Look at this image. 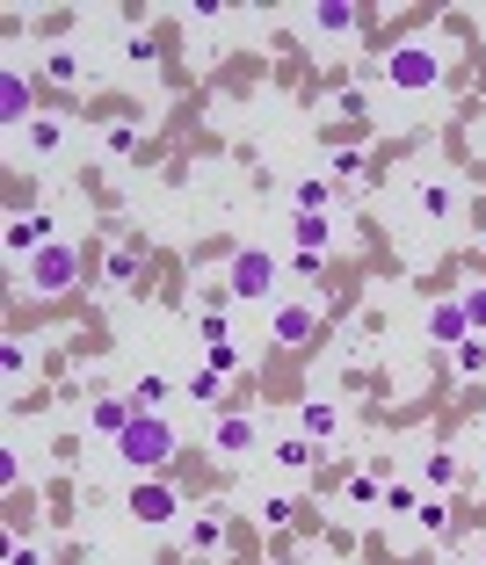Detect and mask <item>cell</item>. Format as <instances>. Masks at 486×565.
<instances>
[{
  "mask_svg": "<svg viewBox=\"0 0 486 565\" xmlns=\"http://www.w3.org/2000/svg\"><path fill=\"white\" fill-rule=\"evenodd\" d=\"M174 457H182V435H174L168 413H139V421L117 435V464L131 471V479H160Z\"/></svg>",
  "mask_w": 486,
  "mask_h": 565,
  "instance_id": "1",
  "label": "cell"
},
{
  "mask_svg": "<svg viewBox=\"0 0 486 565\" xmlns=\"http://www.w3.org/2000/svg\"><path fill=\"white\" fill-rule=\"evenodd\" d=\"M435 80H443V52H435V36H407V44L385 52V87H392V95H429Z\"/></svg>",
  "mask_w": 486,
  "mask_h": 565,
  "instance_id": "2",
  "label": "cell"
},
{
  "mask_svg": "<svg viewBox=\"0 0 486 565\" xmlns=\"http://www.w3.org/2000/svg\"><path fill=\"white\" fill-rule=\"evenodd\" d=\"M80 275H87V254H80L73 240H52L36 261H22V283H30V297H66Z\"/></svg>",
  "mask_w": 486,
  "mask_h": 565,
  "instance_id": "3",
  "label": "cell"
},
{
  "mask_svg": "<svg viewBox=\"0 0 486 565\" xmlns=\"http://www.w3.org/2000/svg\"><path fill=\"white\" fill-rule=\"evenodd\" d=\"M123 514H131L139 530H174V522H182V486H174L168 471H160V479H131Z\"/></svg>",
  "mask_w": 486,
  "mask_h": 565,
  "instance_id": "4",
  "label": "cell"
},
{
  "mask_svg": "<svg viewBox=\"0 0 486 565\" xmlns=\"http://www.w3.org/2000/svg\"><path fill=\"white\" fill-rule=\"evenodd\" d=\"M277 275H283V261L269 254V247H240V254L226 261V283H233V297H240V305L277 297Z\"/></svg>",
  "mask_w": 486,
  "mask_h": 565,
  "instance_id": "5",
  "label": "cell"
},
{
  "mask_svg": "<svg viewBox=\"0 0 486 565\" xmlns=\"http://www.w3.org/2000/svg\"><path fill=\"white\" fill-rule=\"evenodd\" d=\"M52 240H58V218H52V210H15V218H8V232H0V247H8V261H15V269H22V261H36Z\"/></svg>",
  "mask_w": 486,
  "mask_h": 565,
  "instance_id": "6",
  "label": "cell"
},
{
  "mask_svg": "<svg viewBox=\"0 0 486 565\" xmlns=\"http://www.w3.org/2000/svg\"><path fill=\"white\" fill-rule=\"evenodd\" d=\"M36 117H44V109H36V87L22 80L15 66H8V73H0V123H8V131L22 138V131H30Z\"/></svg>",
  "mask_w": 486,
  "mask_h": 565,
  "instance_id": "7",
  "label": "cell"
},
{
  "mask_svg": "<svg viewBox=\"0 0 486 565\" xmlns=\"http://www.w3.org/2000/svg\"><path fill=\"white\" fill-rule=\"evenodd\" d=\"M182 544H190V558H226V508H196L182 522Z\"/></svg>",
  "mask_w": 486,
  "mask_h": 565,
  "instance_id": "8",
  "label": "cell"
},
{
  "mask_svg": "<svg viewBox=\"0 0 486 565\" xmlns=\"http://www.w3.org/2000/svg\"><path fill=\"white\" fill-rule=\"evenodd\" d=\"M210 449H218V457H255L261 449L255 413H218V421H210Z\"/></svg>",
  "mask_w": 486,
  "mask_h": 565,
  "instance_id": "9",
  "label": "cell"
},
{
  "mask_svg": "<svg viewBox=\"0 0 486 565\" xmlns=\"http://www.w3.org/2000/svg\"><path fill=\"white\" fill-rule=\"evenodd\" d=\"M139 275H145V247L139 240H117L102 254V283H109V291H145Z\"/></svg>",
  "mask_w": 486,
  "mask_h": 565,
  "instance_id": "10",
  "label": "cell"
},
{
  "mask_svg": "<svg viewBox=\"0 0 486 565\" xmlns=\"http://www.w3.org/2000/svg\"><path fill=\"white\" fill-rule=\"evenodd\" d=\"M429 341L435 348L472 341V319H465V305H457V297H435V305H429Z\"/></svg>",
  "mask_w": 486,
  "mask_h": 565,
  "instance_id": "11",
  "label": "cell"
},
{
  "mask_svg": "<svg viewBox=\"0 0 486 565\" xmlns=\"http://www.w3.org/2000/svg\"><path fill=\"white\" fill-rule=\"evenodd\" d=\"M298 435L327 449L334 435H342V406H334V399H305V406H298Z\"/></svg>",
  "mask_w": 486,
  "mask_h": 565,
  "instance_id": "12",
  "label": "cell"
},
{
  "mask_svg": "<svg viewBox=\"0 0 486 565\" xmlns=\"http://www.w3.org/2000/svg\"><path fill=\"white\" fill-rule=\"evenodd\" d=\"M131 421H139V406H131L123 392H109V399H95V406H87V428H95V435H109V443H117V435L131 428Z\"/></svg>",
  "mask_w": 486,
  "mask_h": 565,
  "instance_id": "13",
  "label": "cell"
},
{
  "mask_svg": "<svg viewBox=\"0 0 486 565\" xmlns=\"http://www.w3.org/2000/svg\"><path fill=\"white\" fill-rule=\"evenodd\" d=\"M313 334H320V305H283L277 312V341L283 348H313Z\"/></svg>",
  "mask_w": 486,
  "mask_h": 565,
  "instance_id": "14",
  "label": "cell"
},
{
  "mask_svg": "<svg viewBox=\"0 0 486 565\" xmlns=\"http://www.w3.org/2000/svg\"><path fill=\"white\" fill-rule=\"evenodd\" d=\"M269 464H277V471H313L320 464V443H305V435H277V449H269Z\"/></svg>",
  "mask_w": 486,
  "mask_h": 565,
  "instance_id": "15",
  "label": "cell"
},
{
  "mask_svg": "<svg viewBox=\"0 0 486 565\" xmlns=\"http://www.w3.org/2000/svg\"><path fill=\"white\" fill-rule=\"evenodd\" d=\"M291 204H298V218H327L334 210V182L327 174H305V182L291 188Z\"/></svg>",
  "mask_w": 486,
  "mask_h": 565,
  "instance_id": "16",
  "label": "cell"
},
{
  "mask_svg": "<svg viewBox=\"0 0 486 565\" xmlns=\"http://www.w3.org/2000/svg\"><path fill=\"white\" fill-rule=\"evenodd\" d=\"M414 210H421V218H435V225H443V218H457V188L429 174V182L414 188Z\"/></svg>",
  "mask_w": 486,
  "mask_h": 565,
  "instance_id": "17",
  "label": "cell"
},
{
  "mask_svg": "<svg viewBox=\"0 0 486 565\" xmlns=\"http://www.w3.org/2000/svg\"><path fill=\"white\" fill-rule=\"evenodd\" d=\"M123 399H131V406H139V413H160V406H168V399H174V377L145 370V377H131V392H123Z\"/></svg>",
  "mask_w": 486,
  "mask_h": 565,
  "instance_id": "18",
  "label": "cell"
},
{
  "mask_svg": "<svg viewBox=\"0 0 486 565\" xmlns=\"http://www.w3.org/2000/svg\"><path fill=\"white\" fill-rule=\"evenodd\" d=\"M356 22H364V8H348V0H320V8H313V30L320 36H348Z\"/></svg>",
  "mask_w": 486,
  "mask_h": 565,
  "instance_id": "19",
  "label": "cell"
},
{
  "mask_svg": "<svg viewBox=\"0 0 486 565\" xmlns=\"http://www.w3.org/2000/svg\"><path fill=\"white\" fill-rule=\"evenodd\" d=\"M22 145H30V153H36V160H52V153H58V145H66V123H58V117H36V123H30V131H22Z\"/></svg>",
  "mask_w": 486,
  "mask_h": 565,
  "instance_id": "20",
  "label": "cell"
},
{
  "mask_svg": "<svg viewBox=\"0 0 486 565\" xmlns=\"http://www.w3.org/2000/svg\"><path fill=\"white\" fill-rule=\"evenodd\" d=\"M414 522H421V530H429V536H451V530H457V508H451V500H443V493H429V500H421V508H414Z\"/></svg>",
  "mask_w": 486,
  "mask_h": 565,
  "instance_id": "21",
  "label": "cell"
},
{
  "mask_svg": "<svg viewBox=\"0 0 486 565\" xmlns=\"http://www.w3.org/2000/svg\"><path fill=\"white\" fill-rule=\"evenodd\" d=\"M291 240H298V254H327L334 232H327V218H291Z\"/></svg>",
  "mask_w": 486,
  "mask_h": 565,
  "instance_id": "22",
  "label": "cell"
},
{
  "mask_svg": "<svg viewBox=\"0 0 486 565\" xmlns=\"http://www.w3.org/2000/svg\"><path fill=\"white\" fill-rule=\"evenodd\" d=\"M421 486H429V493L457 486V457H451V449H429V457H421Z\"/></svg>",
  "mask_w": 486,
  "mask_h": 565,
  "instance_id": "23",
  "label": "cell"
},
{
  "mask_svg": "<svg viewBox=\"0 0 486 565\" xmlns=\"http://www.w3.org/2000/svg\"><path fill=\"white\" fill-rule=\"evenodd\" d=\"M0 377L22 392V377H30V341H22V334H8V341H0Z\"/></svg>",
  "mask_w": 486,
  "mask_h": 565,
  "instance_id": "24",
  "label": "cell"
},
{
  "mask_svg": "<svg viewBox=\"0 0 486 565\" xmlns=\"http://www.w3.org/2000/svg\"><path fill=\"white\" fill-rule=\"evenodd\" d=\"M255 514H261V530H269V536H283V530L298 522V500H291V493H269Z\"/></svg>",
  "mask_w": 486,
  "mask_h": 565,
  "instance_id": "25",
  "label": "cell"
},
{
  "mask_svg": "<svg viewBox=\"0 0 486 565\" xmlns=\"http://www.w3.org/2000/svg\"><path fill=\"white\" fill-rule=\"evenodd\" d=\"M364 174H370V160L356 153V145H342V153L327 160V182H334V188H342V182H364Z\"/></svg>",
  "mask_w": 486,
  "mask_h": 565,
  "instance_id": "26",
  "label": "cell"
},
{
  "mask_svg": "<svg viewBox=\"0 0 486 565\" xmlns=\"http://www.w3.org/2000/svg\"><path fill=\"white\" fill-rule=\"evenodd\" d=\"M451 362H457V377H486V334L457 341V348H451Z\"/></svg>",
  "mask_w": 486,
  "mask_h": 565,
  "instance_id": "27",
  "label": "cell"
},
{
  "mask_svg": "<svg viewBox=\"0 0 486 565\" xmlns=\"http://www.w3.org/2000/svg\"><path fill=\"white\" fill-rule=\"evenodd\" d=\"M182 392H190L196 406H218V399H226V377H218V370H196L190 384H182Z\"/></svg>",
  "mask_w": 486,
  "mask_h": 565,
  "instance_id": "28",
  "label": "cell"
},
{
  "mask_svg": "<svg viewBox=\"0 0 486 565\" xmlns=\"http://www.w3.org/2000/svg\"><path fill=\"white\" fill-rule=\"evenodd\" d=\"M44 80H52V87H80V58H73V52H52V58H44Z\"/></svg>",
  "mask_w": 486,
  "mask_h": 565,
  "instance_id": "29",
  "label": "cell"
},
{
  "mask_svg": "<svg viewBox=\"0 0 486 565\" xmlns=\"http://www.w3.org/2000/svg\"><path fill=\"white\" fill-rule=\"evenodd\" d=\"M457 305H465L472 334H486V283H465V291H457Z\"/></svg>",
  "mask_w": 486,
  "mask_h": 565,
  "instance_id": "30",
  "label": "cell"
},
{
  "mask_svg": "<svg viewBox=\"0 0 486 565\" xmlns=\"http://www.w3.org/2000/svg\"><path fill=\"white\" fill-rule=\"evenodd\" d=\"M204 370L233 377V370H240V348H233V341H210V348H204Z\"/></svg>",
  "mask_w": 486,
  "mask_h": 565,
  "instance_id": "31",
  "label": "cell"
},
{
  "mask_svg": "<svg viewBox=\"0 0 486 565\" xmlns=\"http://www.w3.org/2000/svg\"><path fill=\"white\" fill-rule=\"evenodd\" d=\"M378 508H385V514H414L421 500H414V486H385V493H378Z\"/></svg>",
  "mask_w": 486,
  "mask_h": 565,
  "instance_id": "32",
  "label": "cell"
},
{
  "mask_svg": "<svg viewBox=\"0 0 486 565\" xmlns=\"http://www.w3.org/2000/svg\"><path fill=\"white\" fill-rule=\"evenodd\" d=\"M378 493H385V479H378V471H364V479H348V500H356V508H370Z\"/></svg>",
  "mask_w": 486,
  "mask_h": 565,
  "instance_id": "33",
  "label": "cell"
},
{
  "mask_svg": "<svg viewBox=\"0 0 486 565\" xmlns=\"http://www.w3.org/2000/svg\"><path fill=\"white\" fill-rule=\"evenodd\" d=\"M131 145H139V123H109V153L123 160V153H131Z\"/></svg>",
  "mask_w": 486,
  "mask_h": 565,
  "instance_id": "34",
  "label": "cell"
},
{
  "mask_svg": "<svg viewBox=\"0 0 486 565\" xmlns=\"http://www.w3.org/2000/svg\"><path fill=\"white\" fill-rule=\"evenodd\" d=\"M0 486H8V493H22V457H15V449H0Z\"/></svg>",
  "mask_w": 486,
  "mask_h": 565,
  "instance_id": "35",
  "label": "cell"
},
{
  "mask_svg": "<svg viewBox=\"0 0 486 565\" xmlns=\"http://www.w3.org/2000/svg\"><path fill=\"white\" fill-rule=\"evenodd\" d=\"M123 66H153V44L145 36H123Z\"/></svg>",
  "mask_w": 486,
  "mask_h": 565,
  "instance_id": "36",
  "label": "cell"
},
{
  "mask_svg": "<svg viewBox=\"0 0 486 565\" xmlns=\"http://www.w3.org/2000/svg\"><path fill=\"white\" fill-rule=\"evenodd\" d=\"M320 261H327V254H291V275H298V283H320Z\"/></svg>",
  "mask_w": 486,
  "mask_h": 565,
  "instance_id": "37",
  "label": "cell"
},
{
  "mask_svg": "<svg viewBox=\"0 0 486 565\" xmlns=\"http://www.w3.org/2000/svg\"><path fill=\"white\" fill-rule=\"evenodd\" d=\"M8 565H44V551H36L30 536H15V544H8Z\"/></svg>",
  "mask_w": 486,
  "mask_h": 565,
  "instance_id": "38",
  "label": "cell"
},
{
  "mask_svg": "<svg viewBox=\"0 0 486 565\" xmlns=\"http://www.w3.org/2000/svg\"><path fill=\"white\" fill-rule=\"evenodd\" d=\"M334 117H370V102H364V87H348L342 102H334Z\"/></svg>",
  "mask_w": 486,
  "mask_h": 565,
  "instance_id": "39",
  "label": "cell"
},
{
  "mask_svg": "<svg viewBox=\"0 0 486 565\" xmlns=\"http://www.w3.org/2000/svg\"><path fill=\"white\" fill-rule=\"evenodd\" d=\"M479 558H486V530H479Z\"/></svg>",
  "mask_w": 486,
  "mask_h": 565,
  "instance_id": "40",
  "label": "cell"
}]
</instances>
